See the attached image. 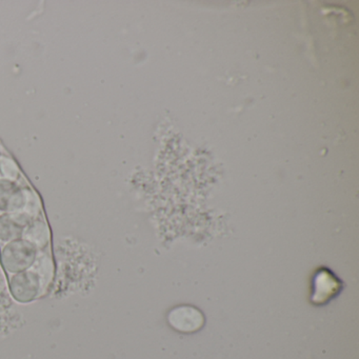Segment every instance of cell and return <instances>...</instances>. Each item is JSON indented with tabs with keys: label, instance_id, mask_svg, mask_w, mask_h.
<instances>
[{
	"label": "cell",
	"instance_id": "1",
	"mask_svg": "<svg viewBox=\"0 0 359 359\" xmlns=\"http://www.w3.org/2000/svg\"><path fill=\"white\" fill-rule=\"evenodd\" d=\"M169 325L180 333H195L205 325V316L192 306H180L168 315Z\"/></svg>",
	"mask_w": 359,
	"mask_h": 359
},
{
	"label": "cell",
	"instance_id": "2",
	"mask_svg": "<svg viewBox=\"0 0 359 359\" xmlns=\"http://www.w3.org/2000/svg\"><path fill=\"white\" fill-rule=\"evenodd\" d=\"M341 287L339 279L330 271L323 269L316 273L313 281L312 302L315 304H327L339 293Z\"/></svg>",
	"mask_w": 359,
	"mask_h": 359
}]
</instances>
